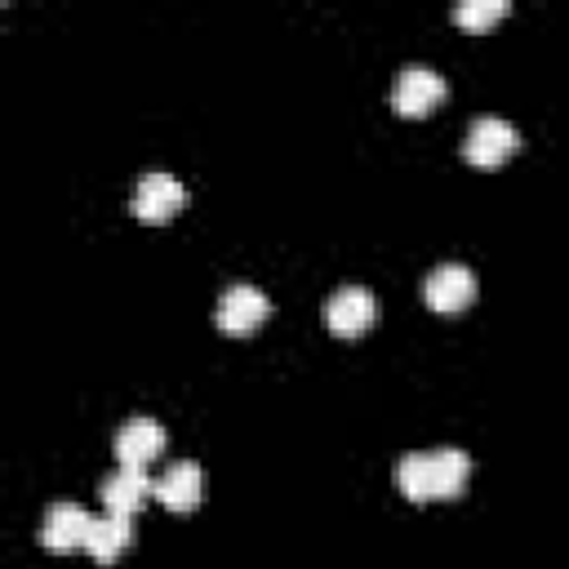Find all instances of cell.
I'll list each match as a JSON object with an SVG mask.
<instances>
[{
    "label": "cell",
    "instance_id": "cell-4",
    "mask_svg": "<svg viewBox=\"0 0 569 569\" xmlns=\"http://www.w3.org/2000/svg\"><path fill=\"white\" fill-rule=\"evenodd\" d=\"M271 311V298L258 289V284H227L222 298H218V311H213V325L222 333H253Z\"/></svg>",
    "mask_w": 569,
    "mask_h": 569
},
{
    "label": "cell",
    "instance_id": "cell-7",
    "mask_svg": "<svg viewBox=\"0 0 569 569\" xmlns=\"http://www.w3.org/2000/svg\"><path fill=\"white\" fill-rule=\"evenodd\" d=\"M187 204V187L173 178V173H142L138 187H133V213L142 222H169L178 209Z\"/></svg>",
    "mask_w": 569,
    "mask_h": 569
},
{
    "label": "cell",
    "instance_id": "cell-8",
    "mask_svg": "<svg viewBox=\"0 0 569 569\" xmlns=\"http://www.w3.org/2000/svg\"><path fill=\"white\" fill-rule=\"evenodd\" d=\"M98 498H102L107 511L133 516V511H142L147 498H156V480L147 476V467H116V471L98 485Z\"/></svg>",
    "mask_w": 569,
    "mask_h": 569
},
{
    "label": "cell",
    "instance_id": "cell-2",
    "mask_svg": "<svg viewBox=\"0 0 569 569\" xmlns=\"http://www.w3.org/2000/svg\"><path fill=\"white\" fill-rule=\"evenodd\" d=\"M516 147H520V133H516V124L502 120V116H476L471 129H467V138H462V156H467L476 169L502 164Z\"/></svg>",
    "mask_w": 569,
    "mask_h": 569
},
{
    "label": "cell",
    "instance_id": "cell-12",
    "mask_svg": "<svg viewBox=\"0 0 569 569\" xmlns=\"http://www.w3.org/2000/svg\"><path fill=\"white\" fill-rule=\"evenodd\" d=\"M200 489H204V476H200V467H196L191 458L173 462V467L156 480V498H160L169 511H191V507L200 502Z\"/></svg>",
    "mask_w": 569,
    "mask_h": 569
},
{
    "label": "cell",
    "instance_id": "cell-3",
    "mask_svg": "<svg viewBox=\"0 0 569 569\" xmlns=\"http://www.w3.org/2000/svg\"><path fill=\"white\" fill-rule=\"evenodd\" d=\"M440 98H445V76L436 67H427V62L400 67L396 89H391V107L400 116H427V111L440 107Z\"/></svg>",
    "mask_w": 569,
    "mask_h": 569
},
{
    "label": "cell",
    "instance_id": "cell-5",
    "mask_svg": "<svg viewBox=\"0 0 569 569\" xmlns=\"http://www.w3.org/2000/svg\"><path fill=\"white\" fill-rule=\"evenodd\" d=\"M471 298H476V276H471V267H462V262H440V267H431V271L422 276V302H427L431 311H440V316L462 311Z\"/></svg>",
    "mask_w": 569,
    "mask_h": 569
},
{
    "label": "cell",
    "instance_id": "cell-1",
    "mask_svg": "<svg viewBox=\"0 0 569 569\" xmlns=\"http://www.w3.org/2000/svg\"><path fill=\"white\" fill-rule=\"evenodd\" d=\"M471 476V458L453 445H440V449H418V453H405L400 467H396V485L405 498L413 502H427V498H453L462 493Z\"/></svg>",
    "mask_w": 569,
    "mask_h": 569
},
{
    "label": "cell",
    "instance_id": "cell-9",
    "mask_svg": "<svg viewBox=\"0 0 569 569\" xmlns=\"http://www.w3.org/2000/svg\"><path fill=\"white\" fill-rule=\"evenodd\" d=\"M89 525H93V516L80 502H49V511L40 520V542L49 551H76V547H84Z\"/></svg>",
    "mask_w": 569,
    "mask_h": 569
},
{
    "label": "cell",
    "instance_id": "cell-11",
    "mask_svg": "<svg viewBox=\"0 0 569 569\" xmlns=\"http://www.w3.org/2000/svg\"><path fill=\"white\" fill-rule=\"evenodd\" d=\"M129 542H133V516L102 511V516H93V525H89L84 551H89L98 565H116V556H120Z\"/></svg>",
    "mask_w": 569,
    "mask_h": 569
},
{
    "label": "cell",
    "instance_id": "cell-13",
    "mask_svg": "<svg viewBox=\"0 0 569 569\" xmlns=\"http://www.w3.org/2000/svg\"><path fill=\"white\" fill-rule=\"evenodd\" d=\"M507 9H511L507 0H462V4H453V22H458V27H471V31H480V27L498 22Z\"/></svg>",
    "mask_w": 569,
    "mask_h": 569
},
{
    "label": "cell",
    "instance_id": "cell-10",
    "mask_svg": "<svg viewBox=\"0 0 569 569\" xmlns=\"http://www.w3.org/2000/svg\"><path fill=\"white\" fill-rule=\"evenodd\" d=\"M116 462L120 467H147L160 449H164V427L156 422V418H147V413H138V418H129V422H120V431H116Z\"/></svg>",
    "mask_w": 569,
    "mask_h": 569
},
{
    "label": "cell",
    "instance_id": "cell-6",
    "mask_svg": "<svg viewBox=\"0 0 569 569\" xmlns=\"http://www.w3.org/2000/svg\"><path fill=\"white\" fill-rule=\"evenodd\" d=\"M373 320H378V302H373V293H369L365 284H342V289H333L329 302H325V325H329L338 338H356V333H365Z\"/></svg>",
    "mask_w": 569,
    "mask_h": 569
}]
</instances>
